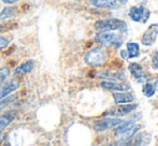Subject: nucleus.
<instances>
[{
	"mask_svg": "<svg viewBox=\"0 0 158 146\" xmlns=\"http://www.w3.org/2000/svg\"><path fill=\"white\" fill-rule=\"evenodd\" d=\"M2 141H3V136H2V131L0 132V146L2 144Z\"/></svg>",
	"mask_w": 158,
	"mask_h": 146,
	"instance_id": "27",
	"label": "nucleus"
},
{
	"mask_svg": "<svg viewBox=\"0 0 158 146\" xmlns=\"http://www.w3.org/2000/svg\"><path fill=\"white\" fill-rule=\"evenodd\" d=\"M96 30L102 32V31H125L127 29V24L122 19L117 18H106V19H100L97 21L95 24Z\"/></svg>",
	"mask_w": 158,
	"mask_h": 146,
	"instance_id": "1",
	"label": "nucleus"
},
{
	"mask_svg": "<svg viewBox=\"0 0 158 146\" xmlns=\"http://www.w3.org/2000/svg\"><path fill=\"white\" fill-rule=\"evenodd\" d=\"M113 98L116 104H126L135 101V96L129 92H115L113 94Z\"/></svg>",
	"mask_w": 158,
	"mask_h": 146,
	"instance_id": "15",
	"label": "nucleus"
},
{
	"mask_svg": "<svg viewBox=\"0 0 158 146\" xmlns=\"http://www.w3.org/2000/svg\"><path fill=\"white\" fill-rule=\"evenodd\" d=\"M124 120L119 118H103V119H100V120L96 121L95 125H94V128L97 131H106L108 129H111V128H114V127H117L119 126Z\"/></svg>",
	"mask_w": 158,
	"mask_h": 146,
	"instance_id": "5",
	"label": "nucleus"
},
{
	"mask_svg": "<svg viewBox=\"0 0 158 146\" xmlns=\"http://www.w3.org/2000/svg\"><path fill=\"white\" fill-rule=\"evenodd\" d=\"M152 63H153V67H154L155 69H158V52H156L154 55H153Z\"/></svg>",
	"mask_w": 158,
	"mask_h": 146,
	"instance_id": "24",
	"label": "nucleus"
},
{
	"mask_svg": "<svg viewBox=\"0 0 158 146\" xmlns=\"http://www.w3.org/2000/svg\"><path fill=\"white\" fill-rule=\"evenodd\" d=\"M16 99V95H12V96H8L6 98L0 100V113L2 112L6 107H8L11 103L14 102V100Z\"/></svg>",
	"mask_w": 158,
	"mask_h": 146,
	"instance_id": "21",
	"label": "nucleus"
},
{
	"mask_svg": "<svg viewBox=\"0 0 158 146\" xmlns=\"http://www.w3.org/2000/svg\"><path fill=\"white\" fill-rule=\"evenodd\" d=\"M106 54L102 48L96 47L93 50L88 51L86 53L84 60L88 66H93V67H97V66H101L102 63L106 61Z\"/></svg>",
	"mask_w": 158,
	"mask_h": 146,
	"instance_id": "3",
	"label": "nucleus"
},
{
	"mask_svg": "<svg viewBox=\"0 0 158 146\" xmlns=\"http://www.w3.org/2000/svg\"><path fill=\"white\" fill-rule=\"evenodd\" d=\"M9 44H10V40H9L8 38L0 36V52H1L2 50H4L6 47H8Z\"/></svg>",
	"mask_w": 158,
	"mask_h": 146,
	"instance_id": "23",
	"label": "nucleus"
},
{
	"mask_svg": "<svg viewBox=\"0 0 158 146\" xmlns=\"http://www.w3.org/2000/svg\"><path fill=\"white\" fill-rule=\"evenodd\" d=\"M95 41L102 45H114L115 47H119L123 43V39L113 31H102L99 32L95 37Z\"/></svg>",
	"mask_w": 158,
	"mask_h": 146,
	"instance_id": "2",
	"label": "nucleus"
},
{
	"mask_svg": "<svg viewBox=\"0 0 158 146\" xmlns=\"http://www.w3.org/2000/svg\"><path fill=\"white\" fill-rule=\"evenodd\" d=\"M99 76L101 79H106L108 81L117 82L125 79L127 75L124 71H110V70H106V71L99 73Z\"/></svg>",
	"mask_w": 158,
	"mask_h": 146,
	"instance_id": "13",
	"label": "nucleus"
},
{
	"mask_svg": "<svg viewBox=\"0 0 158 146\" xmlns=\"http://www.w3.org/2000/svg\"><path fill=\"white\" fill-rule=\"evenodd\" d=\"M150 141L151 136L148 132H143V133L138 134L135 138H131L130 140H128L124 146H145L150 143Z\"/></svg>",
	"mask_w": 158,
	"mask_h": 146,
	"instance_id": "9",
	"label": "nucleus"
},
{
	"mask_svg": "<svg viewBox=\"0 0 158 146\" xmlns=\"http://www.w3.org/2000/svg\"><path fill=\"white\" fill-rule=\"evenodd\" d=\"M135 109H137V104H123V105H121V107L111 109L108 112V114L111 115V116H116V117L125 116V115L131 113Z\"/></svg>",
	"mask_w": 158,
	"mask_h": 146,
	"instance_id": "10",
	"label": "nucleus"
},
{
	"mask_svg": "<svg viewBox=\"0 0 158 146\" xmlns=\"http://www.w3.org/2000/svg\"><path fill=\"white\" fill-rule=\"evenodd\" d=\"M121 55H122V57H123L124 59H127L128 58V53H127V51L126 50H123L121 52Z\"/></svg>",
	"mask_w": 158,
	"mask_h": 146,
	"instance_id": "26",
	"label": "nucleus"
},
{
	"mask_svg": "<svg viewBox=\"0 0 158 146\" xmlns=\"http://www.w3.org/2000/svg\"><path fill=\"white\" fill-rule=\"evenodd\" d=\"M11 70L9 67H2L0 68V86L6 82V79L10 76Z\"/></svg>",
	"mask_w": 158,
	"mask_h": 146,
	"instance_id": "22",
	"label": "nucleus"
},
{
	"mask_svg": "<svg viewBox=\"0 0 158 146\" xmlns=\"http://www.w3.org/2000/svg\"><path fill=\"white\" fill-rule=\"evenodd\" d=\"M151 12L144 6H132L129 10V17L133 22L145 24L150 18Z\"/></svg>",
	"mask_w": 158,
	"mask_h": 146,
	"instance_id": "4",
	"label": "nucleus"
},
{
	"mask_svg": "<svg viewBox=\"0 0 158 146\" xmlns=\"http://www.w3.org/2000/svg\"><path fill=\"white\" fill-rule=\"evenodd\" d=\"M16 13V9L15 8H11V6H8V8H4L3 10L0 12V23L6 19L12 18L13 16Z\"/></svg>",
	"mask_w": 158,
	"mask_h": 146,
	"instance_id": "19",
	"label": "nucleus"
},
{
	"mask_svg": "<svg viewBox=\"0 0 158 146\" xmlns=\"http://www.w3.org/2000/svg\"><path fill=\"white\" fill-rule=\"evenodd\" d=\"M158 36V25L157 24H153L146 29V31L143 34L141 39V42L143 45L151 46L155 43Z\"/></svg>",
	"mask_w": 158,
	"mask_h": 146,
	"instance_id": "6",
	"label": "nucleus"
},
{
	"mask_svg": "<svg viewBox=\"0 0 158 146\" xmlns=\"http://www.w3.org/2000/svg\"><path fill=\"white\" fill-rule=\"evenodd\" d=\"M93 6L97 8L116 9L128 2V0H90Z\"/></svg>",
	"mask_w": 158,
	"mask_h": 146,
	"instance_id": "8",
	"label": "nucleus"
},
{
	"mask_svg": "<svg viewBox=\"0 0 158 146\" xmlns=\"http://www.w3.org/2000/svg\"><path fill=\"white\" fill-rule=\"evenodd\" d=\"M19 81L16 79H13L10 82H6V84L1 85L0 86V100L10 96L13 91L19 89Z\"/></svg>",
	"mask_w": 158,
	"mask_h": 146,
	"instance_id": "7",
	"label": "nucleus"
},
{
	"mask_svg": "<svg viewBox=\"0 0 158 146\" xmlns=\"http://www.w3.org/2000/svg\"><path fill=\"white\" fill-rule=\"evenodd\" d=\"M129 71H130L131 75L137 79L138 82H141L144 79V72H143V68L139 65V63H132L129 65Z\"/></svg>",
	"mask_w": 158,
	"mask_h": 146,
	"instance_id": "16",
	"label": "nucleus"
},
{
	"mask_svg": "<svg viewBox=\"0 0 158 146\" xmlns=\"http://www.w3.org/2000/svg\"><path fill=\"white\" fill-rule=\"evenodd\" d=\"M0 10H1V6H0Z\"/></svg>",
	"mask_w": 158,
	"mask_h": 146,
	"instance_id": "29",
	"label": "nucleus"
},
{
	"mask_svg": "<svg viewBox=\"0 0 158 146\" xmlns=\"http://www.w3.org/2000/svg\"><path fill=\"white\" fill-rule=\"evenodd\" d=\"M101 86L106 89L115 90V91H127L130 89V85L121 82H112V81H103L101 82Z\"/></svg>",
	"mask_w": 158,
	"mask_h": 146,
	"instance_id": "11",
	"label": "nucleus"
},
{
	"mask_svg": "<svg viewBox=\"0 0 158 146\" xmlns=\"http://www.w3.org/2000/svg\"><path fill=\"white\" fill-rule=\"evenodd\" d=\"M35 68V61L33 60H27L25 63H23L22 65H19V67L15 69L14 75L15 76H24V75L28 74L33 70Z\"/></svg>",
	"mask_w": 158,
	"mask_h": 146,
	"instance_id": "14",
	"label": "nucleus"
},
{
	"mask_svg": "<svg viewBox=\"0 0 158 146\" xmlns=\"http://www.w3.org/2000/svg\"><path fill=\"white\" fill-rule=\"evenodd\" d=\"M1 29H2V26H1V25H0V31H1Z\"/></svg>",
	"mask_w": 158,
	"mask_h": 146,
	"instance_id": "28",
	"label": "nucleus"
},
{
	"mask_svg": "<svg viewBox=\"0 0 158 146\" xmlns=\"http://www.w3.org/2000/svg\"><path fill=\"white\" fill-rule=\"evenodd\" d=\"M127 53H128V58H137L140 54L139 44L135 42H128L126 44Z\"/></svg>",
	"mask_w": 158,
	"mask_h": 146,
	"instance_id": "18",
	"label": "nucleus"
},
{
	"mask_svg": "<svg viewBox=\"0 0 158 146\" xmlns=\"http://www.w3.org/2000/svg\"><path fill=\"white\" fill-rule=\"evenodd\" d=\"M142 91H143L144 96L151 98L156 92V85H155V83H145L142 87Z\"/></svg>",
	"mask_w": 158,
	"mask_h": 146,
	"instance_id": "20",
	"label": "nucleus"
},
{
	"mask_svg": "<svg viewBox=\"0 0 158 146\" xmlns=\"http://www.w3.org/2000/svg\"><path fill=\"white\" fill-rule=\"evenodd\" d=\"M1 1L6 4H13V3H16V2L21 1V0H1Z\"/></svg>",
	"mask_w": 158,
	"mask_h": 146,
	"instance_id": "25",
	"label": "nucleus"
},
{
	"mask_svg": "<svg viewBox=\"0 0 158 146\" xmlns=\"http://www.w3.org/2000/svg\"><path fill=\"white\" fill-rule=\"evenodd\" d=\"M14 118H15V115L12 112L0 114V132L3 131L6 127H9L10 124H12V121L14 120Z\"/></svg>",
	"mask_w": 158,
	"mask_h": 146,
	"instance_id": "17",
	"label": "nucleus"
},
{
	"mask_svg": "<svg viewBox=\"0 0 158 146\" xmlns=\"http://www.w3.org/2000/svg\"><path fill=\"white\" fill-rule=\"evenodd\" d=\"M141 129V126L133 124V125L127 127L126 129L122 130L121 132H118L117 134H119V140L121 142H127L128 140H130L132 136H135V134L137 133L139 130Z\"/></svg>",
	"mask_w": 158,
	"mask_h": 146,
	"instance_id": "12",
	"label": "nucleus"
}]
</instances>
